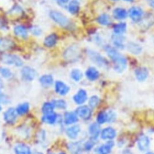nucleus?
Returning <instances> with one entry per match:
<instances>
[{
  "label": "nucleus",
  "instance_id": "30",
  "mask_svg": "<svg viewBox=\"0 0 154 154\" xmlns=\"http://www.w3.org/2000/svg\"><path fill=\"white\" fill-rule=\"evenodd\" d=\"M57 119V114L54 112L48 114H44V116L42 117V120L43 122L48 124H53L55 122Z\"/></svg>",
  "mask_w": 154,
  "mask_h": 154
},
{
  "label": "nucleus",
  "instance_id": "22",
  "mask_svg": "<svg viewBox=\"0 0 154 154\" xmlns=\"http://www.w3.org/2000/svg\"><path fill=\"white\" fill-rule=\"evenodd\" d=\"M78 121V117L76 112H67L64 114V122L66 125H71Z\"/></svg>",
  "mask_w": 154,
  "mask_h": 154
},
{
  "label": "nucleus",
  "instance_id": "37",
  "mask_svg": "<svg viewBox=\"0 0 154 154\" xmlns=\"http://www.w3.org/2000/svg\"><path fill=\"white\" fill-rule=\"evenodd\" d=\"M99 100H100V99L98 96H97L96 95L92 96L91 97H90V98L89 99V100H88L89 107L91 108H95L99 104Z\"/></svg>",
  "mask_w": 154,
  "mask_h": 154
},
{
  "label": "nucleus",
  "instance_id": "2",
  "mask_svg": "<svg viewBox=\"0 0 154 154\" xmlns=\"http://www.w3.org/2000/svg\"><path fill=\"white\" fill-rule=\"evenodd\" d=\"M49 16L54 22H55L61 27L67 28L70 25L69 19L64 14L59 11H50Z\"/></svg>",
  "mask_w": 154,
  "mask_h": 154
},
{
  "label": "nucleus",
  "instance_id": "31",
  "mask_svg": "<svg viewBox=\"0 0 154 154\" xmlns=\"http://www.w3.org/2000/svg\"><path fill=\"white\" fill-rule=\"evenodd\" d=\"M97 22L102 25H108L111 23V19L107 14H102L97 18Z\"/></svg>",
  "mask_w": 154,
  "mask_h": 154
},
{
  "label": "nucleus",
  "instance_id": "5",
  "mask_svg": "<svg viewBox=\"0 0 154 154\" xmlns=\"http://www.w3.org/2000/svg\"><path fill=\"white\" fill-rule=\"evenodd\" d=\"M88 55L90 60L98 66L103 67L106 65V60L99 53L93 50H89L88 51Z\"/></svg>",
  "mask_w": 154,
  "mask_h": 154
},
{
  "label": "nucleus",
  "instance_id": "11",
  "mask_svg": "<svg viewBox=\"0 0 154 154\" xmlns=\"http://www.w3.org/2000/svg\"><path fill=\"white\" fill-rule=\"evenodd\" d=\"M87 99V91L82 88L79 89L77 93L73 96V101L78 105L84 103Z\"/></svg>",
  "mask_w": 154,
  "mask_h": 154
},
{
  "label": "nucleus",
  "instance_id": "23",
  "mask_svg": "<svg viewBox=\"0 0 154 154\" xmlns=\"http://www.w3.org/2000/svg\"><path fill=\"white\" fill-rule=\"evenodd\" d=\"M80 132V127L78 125H73L66 129L67 135L71 139H75L79 132Z\"/></svg>",
  "mask_w": 154,
  "mask_h": 154
},
{
  "label": "nucleus",
  "instance_id": "13",
  "mask_svg": "<svg viewBox=\"0 0 154 154\" xmlns=\"http://www.w3.org/2000/svg\"><path fill=\"white\" fill-rule=\"evenodd\" d=\"M39 82L45 87H49L53 85L54 82V77L51 74H44L39 78Z\"/></svg>",
  "mask_w": 154,
  "mask_h": 154
},
{
  "label": "nucleus",
  "instance_id": "45",
  "mask_svg": "<svg viewBox=\"0 0 154 154\" xmlns=\"http://www.w3.org/2000/svg\"><path fill=\"white\" fill-rule=\"evenodd\" d=\"M33 154H42V153H40V152H36V153L35 152V153H33Z\"/></svg>",
  "mask_w": 154,
  "mask_h": 154
},
{
  "label": "nucleus",
  "instance_id": "8",
  "mask_svg": "<svg viewBox=\"0 0 154 154\" xmlns=\"http://www.w3.org/2000/svg\"><path fill=\"white\" fill-rule=\"evenodd\" d=\"M75 112L77 116L84 120H88L91 116V110L90 108L87 105L79 106L76 109Z\"/></svg>",
  "mask_w": 154,
  "mask_h": 154
},
{
  "label": "nucleus",
  "instance_id": "28",
  "mask_svg": "<svg viewBox=\"0 0 154 154\" xmlns=\"http://www.w3.org/2000/svg\"><path fill=\"white\" fill-rule=\"evenodd\" d=\"M70 78L75 82H79L83 77V73L81 70L77 68L72 69L70 72Z\"/></svg>",
  "mask_w": 154,
  "mask_h": 154
},
{
  "label": "nucleus",
  "instance_id": "48",
  "mask_svg": "<svg viewBox=\"0 0 154 154\" xmlns=\"http://www.w3.org/2000/svg\"><path fill=\"white\" fill-rule=\"evenodd\" d=\"M1 110V106H0V111Z\"/></svg>",
  "mask_w": 154,
  "mask_h": 154
},
{
  "label": "nucleus",
  "instance_id": "20",
  "mask_svg": "<svg viewBox=\"0 0 154 154\" xmlns=\"http://www.w3.org/2000/svg\"><path fill=\"white\" fill-rule=\"evenodd\" d=\"M14 35L22 38H26L28 36V32L26 28L23 25H16L13 28Z\"/></svg>",
  "mask_w": 154,
  "mask_h": 154
},
{
  "label": "nucleus",
  "instance_id": "15",
  "mask_svg": "<svg viewBox=\"0 0 154 154\" xmlns=\"http://www.w3.org/2000/svg\"><path fill=\"white\" fill-rule=\"evenodd\" d=\"M85 75L87 79L91 81H94L97 79L99 77V72L94 67H89L85 72Z\"/></svg>",
  "mask_w": 154,
  "mask_h": 154
},
{
  "label": "nucleus",
  "instance_id": "46",
  "mask_svg": "<svg viewBox=\"0 0 154 154\" xmlns=\"http://www.w3.org/2000/svg\"><path fill=\"white\" fill-rule=\"evenodd\" d=\"M123 1H128V2H131V1H132L133 0H123Z\"/></svg>",
  "mask_w": 154,
  "mask_h": 154
},
{
  "label": "nucleus",
  "instance_id": "40",
  "mask_svg": "<svg viewBox=\"0 0 154 154\" xmlns=\"http://www.w3.org/2000/svg\"><path fill=\"white\" fill-rule=\"evenodd\" d=\"M108 112V122H114L116 119V114L112 111H109V112Z\"/></svg>",
  "mask_w": 154,
  "mask_h": 154
},
{
  "label": "nucleus",
  "instance_id": "39",
  "mask_svg": "<svg viewBox=\"0 0 154 154\" xmlns=\"http://www.w3.org/2000/svg\"><path fill=\"white\" fill-rule=\"evenodd\" d=\"M94 140H95L91 139V140L88 141L87 142L85 143V146H84V147H85V149L86 150H90L91 148H93V147L94 146Z\"/></svg>",
  "mask_w": 154,
  "mask_h": 154
},
{
  "label": "nucleus",
  "instance_id": "17",
  "mask_svg": "<svg viewBox=\"0 0 154 154\" xmlns=\"http://www.w3.org/2000/svg\"><path fill=\"white\" fill-rule=\"evenodd\" d=\"M114 146V141L112 140H109L105 144L99 147L97 149V153L99 154H109Z\"/></svg>",
  "mask_w": 154,
  "mask_h": 154
},
{
  "label": "nucleus",
  "instance_id": "25",
  "mask_svg": "<svg viewBox=\"0 0 154 154\" xmlns=\"http://www.w3.org/2000/svg\"><path fill=\"white\" fill-rule=\"evenodd\" d=\"M127 49L129 52L135 55L140 54L142 51L141 46L134 42H129L127 45Z\"/></svg>",
  "mask_w": 154,
  "mask_h": 154
},
{
  "label": "nucleus",
  "instance_id": "27",
  "mask_svg": "<svg viewBox=\"0 0 154 154\" xmlns=\"http://www.w3.org/2000/svg\"><path fill=\"white\" fill-rule=\"evenodd\" d=\"M125 38L121 35L116 34L112 37L113 45L119 49H123L125 47L124 45Z\"/></svg>",
  "mask_w": 154,
  "mask_h": 154
},
{
  "label": "nucleus",
  "instance_id": "36",
  "mask_svg": "<svg viewBox=\"0 0 154 154\" xmlns=\"http://www.w3.org/2000/svg\"><path fill=\"white\" fill-rule=\"evenodd\" d=\"M52 103L54 108L60 109H65L67 107V103L66 101L63 99H56L52 101Z\"/></svg>",
  "mask_w": 154,
  "mask_h": 154
},
{
  "label": "nucleus",
  "instance_id": "9",
  "mask_svg": "<svg viewBox=\"0 0 154 154\" xmlns=\"http://www.w3.org/2000/svg\"><path fill=\"white\" fill-rule=\"evenodd\" d=\"M116 136V131L112 127H106L100 132V137L102 140H112Z\"/></svg>",
  "mask_w": 154,
  "mask_h": 154
},
{
  "label": "nucleus",
  "instance_id": "35",
  "mask_svg": "<svg viewBox=\"0 0 154 154\" xmlns=\"http://www.w3.org/2000/svg\"><path fill=\"white\" fill-rule=\"evenodd\" d=\"M54 106L52 102H45L42 106V111L44 114H48L54 112Z\"/></svg>",
  "mask_w": 154,
  "mask_h": 154
},
{
  "label": "nucleus",
  "instance_id": "32",
  "mask_svg": "<svg viewBox=\"0 0 154 154\" xmlns=\"http://www.w3.org/2000/svg\"><path fill=\"white\" fill-rule=\"evenodd\" d=\"M108 120V112H105V111H102L100 112L97 116L96 120L97 123L99 125L103 124L105 122H107Z\"/></svg>",
  "mask_w": 154,
  "mask_h": 154
},
{
  "label": "nucleus",
  "instance_id": "14",
  "mask_svg": "<svg viewBox=\"0 0 154 154\" xmlns=\"http://www.w3.org/2000/svg\"><path fill=\"white\" fill-rule=\"evenodd\" d=\"M58 42V35L55 33H51L48 35L43 40L45 46L47 48H52L55 46Z\"/></svg>",
  "mask_w": 154,
  "mask_h": 154
},
{
  "label": "nucleus",
  "instance_id": "38",
  "mask_svg": "<svg viewBox=\"0 0 154 154\" xmlns=\"http://www.w3.org/2000/svg\"><path fill=\"white\" fill-rule=\"evenodd\" d=\"M30 31L32 35L35 36H39L42 34V29L38 26H32L30 29Z\"/></svg>",
  "mask_w": 154,
  "mask_h": 154
},
{
  "label": "nucleus",
  "instance_id": "42",
  "mask_svg": "<svg viewBox=\"0 0 154 154\" xmlns=\"http://www.w3.org/2000/svg\"><path fill=\"white\" fill-rule=\"evenodd\" d=\"M58 3L62 4H67V3L70 1V0H56Z\"/></svg>",
  "mask_w": 154,
  "mask_h": 154
},
{
  "label": "nucleus",
  "instance_id": "18",
  "mask_svg": "<svg viewBox=\"0 0 154 154\" xmlns=\"http://www.w3.org/2000/svg\"><path fill=\"white\" fill-rule=\"evenodd\" d=\"M80 9V4L78 0H70L67 4V10L72 14H77Z\"/></svg>",
  "mask_w": 154,
  "mask_h": 154
},
{
  "label": "nucleus",
  "instance_id": "16",
  "mask_svg": "<svg viewBox=\"0 0 154 154\" xmlns=\"http://www.w3.org/2000/svg\"><path fill=\"white\" fill-rule=\"evenodd\" d=\"M149 75L148 70L146 67H140L137 68L135 71V75L137 79L140 82L145 81Z\"/></svg>",
  "mask_w": 154,
  "mask_h": 154
},
{
  "label": "nucleus",
  "instance_id": "12",
  "mask_svg": "<svg viewBox=\"0 0 154 154\" xmlns=\"http://www.w3.org/2000/svg\"><path fill=\"white\" fill-rule=\"evenodd\" d=\"M17 111L13 108H10L4 112V118L6 122L10 124H13L15 122L17 118Z\"/></svg>",
  "mask_w": 154,
  "mask_h": 154
},
{
  "label": "nucleus",
  "instance_id": "47",
  "mask_svg": "<svg viewBox=\"0 0 154 154\" xmlns=\"http://www.w3.org/2000/svg\"><path fill=\"white\" fill-rule=\"evenodd\" d=\"M59 154H65L64 153H59Z\"/></svg>",
  "mask_w": 154,
  "mask_h": 154
},
{
  "label": "nucleus",
  "instance_id": "29",
  "mask_svg": "<svg viewBox=\"0 0 154 154\" xmlns=\"http://www.w3.org/2000/svg\"><path fill=\"white\" fill-rule=\"evenodd\" d=\"M126 23L125 22H120L116 24L113 27V31L117 35H121L126 31Z\"/></svg>",
  "mask_w": 154,
  "mask_h": 154
},
{
  "label": "nucleus",
  "instance_id": "6",
  "mask_svg": "<svg viewBox=\"0 0 154 154\" xmlns=\"http://www.w3.org/2000/svg\"><path fill=\"white\" fill-rule=\"evenodd\" d=\"M128 14L130 18L135 22H140L143 16V10L138 7H132L128 11Z\"/></svg>",
  "mask_w": 154,
  "mask_h": 154
},
{
  "label": "nucleus",
  "instance_id": "3",
  "mask_svg": "<svg viewBox=\"0 0 154 154\" xmlns=\"http://www.w3.org/2000/svg\"><path fill=\"white\" fill-rule=\"evenodd\" d=\"M0 60L3 64L8 66L22 67L23 64V61L22 59L15 54H4L1 56Z\"/></svg>",
  "mask_w": 154,
  "mask_h": 154
},
{
  "label": "nucleus",
  "instance_id": "49",
  "mask_svg": "<svg viewBox=\"0 0 154 154\" xmlns=\"http://www.w3.org/2000/svg\"><path fill=\"white\" fill-rule=\"evenodd\" d=\"M152 1H154V0H152Z\"/></svg>",
  "mask_w": 154,
  "mask_h": 154
},
{
  "label": "nucleus",
  "instance_id": "43",
  "mask_svg": "<svg viewBox=\"0 0 154 154\" xmlns=\"http://www.w3.org/2000/svg\"><path fill=\"white\" fill-rule=\"evenodd\" d=\"M150 5L153 8H154V1H152V2L150 3Z\"/></svg>",
  "mask_w": 154,
  "mask_h": 154
},
{
  "label": "nucleus",
  "instance_id": "41",
  "mask_svg": "<svg viewBox=\"0 0 154 154\" xmlns=\"http://www.w3.org/2000/svg\"><path fill=\"white\" fill-rule=\"evenodd\" d=\"M8 99L7 97L1 92H0V103H8Z\"/></svg>",
  "mask_w": 154,
  "mask_h": 154
},
{
  "label": "nucleus",
  "instance_id": "33",
  "mask_svg": "<svg viewBox=\"0 0 154 154\" xmlns=\"http://www.w3.org/2000/svg\"><path fill=\"white\" fill-rule=\"evenodd\" d=\"M17 113L19 115H23L26 113L29 110V104L26 102L21 103L17 106L16 109Z\"/></svg>",
  "mask_w": 154,
  "mask_h": 154
},
{
  "label": "nucleus",
  "instance_id": "44",
  "mask_svg": "<svg viewBox=\"0 0 154 154\" xmlns=\"http://www.w3.org/2000/svg\"><path fill=\"white\" fill-rule=\"evenodd\" d=\"M146 154H154V152H148Z\"/></svg>",
  "mask_w": 154,
  "mask_h": 154
},
{
  "label": "nucleus",
  "instance_id": "19",
  "mask_svg": "<svg viewBox=\"0 0 154 154\" xmlns=\"http://www.w3.org/2000/svg\"><path fill=\"white\" fill-rule=\"evenodd\" d=\"M100 126L97 123H93L91 124L88 128V132L91 139L96 140L100 134Z\"/></svg>",
  "mask_w": 154,
  "mask_h": 154
},
{
  "label": "nucleus",
  "instance_id": "50",
  "mask_svg": "<svg viewBox=\"0 0 154 154\" xmlns=\"http://www.w3.org/2000/svg\"><path fill=\"white\" fill-rule=\"evenodd\" d=\"M114 1H117V0H114Z\"/></svg>",
  "mask_w": 154,
  "mask_h": 154
},
{
  "label": "nucleus",
  "instance_id": "21",
  "mask_svg": "<svg viewBox=\"0 0 154 154\" xmlns=\"http://www.w3.org/2000/svg\"><path fill=\"white\" fill-rule=\"evenodd\" d=\"M13 45V41L8 38L0 37V52L9 50Z\"/></svg>",
  "mask_w": 154,
  "mask_h": 154
},
{
  "label": "nucleus",
  "instance_id": "7",
  "mask_svg": "<svg viewBox=\"0 0 154 154\" xmlns=\"http://www.w3.org/2000/svg\"><path fill=\"white\" fill-rule=\"evenodd\" d=\"M55 91L61 96L66 95L70 91L69 86L62 81L57 80L54 82Z\"/></svg>",
  "mask_w": 154,
  "mask_h": 154
},
{
  "label": "nucleus",
  "instance_id": "1",
  "mask_svg": "<svg viewBox=\"0 0 154 154\" xmlns=\"http://www.w3.org/2000/svg\"><path fill=\"white\" fill-rule=\"evenodd\" d=\"M108 56L113 63L114 70L117 73L123 72L126 68L127 61L126 58L116 49L107 46L105 48Z\"/></svg>",
  "mask_w": 154,
  "mask_h": 154
},
{
  "label": "nucleus",
  "instance_id": "4",
  "mask_svg": "<svg viewBox=\"0 0 154 154\" xmlns=\"http://www.w3.org/2000/svg\"><path fill=\"white\" fill-rule=\"evenodd\" d=\"M20 76L22 79L25 81H31L37 76V72L35 69L32 67L25 66L20 70Z\"/></svg>",
  "mask_w": 154,
  "mask_h": 154
},
{
  "label": "nucleus",
  "instance_id": "10",
  "mask_svg": "<svg viewBox=\"0 0 154 154\" xmlns=\"http://www.w3.org/2000/svg\"><path fill=\"white\" fill-rule=\"evenodd\" d=\"M150 144V138L146 135L141 136L137 141V146L140 150L142 152L147 151Z\"/></svg>",
  "mask_w": 154,
  "mask_h": 154
},
{
  "label": "nucleus",
  "instance_id": "34",
  "mask_svg": "<svg viewBox=\"0 0 154 154\" xmlns=\"http://www.w3.org/2000/svg\"><path fill=\"white\" fill-rule=\"evenodd\" d=\"M0 75L4 78L9 79L12 76L13 73L8 67H0Z\"/></svg>",
  "mask_w": 154,
  "mask_h": 154
},
{
  "label": "nucleus",
  "instance_id": "26",
  "mask_svg": "<svg viewBox=\"0 0 154 154\" xmlns=\"http://www.w3.org/2000/svg\"><path fill=\"white\" fill-rule=\"evenodd\" d=\"M15 154H31V150L29 147L24 144H17L14 147Z\"/></svg>",
  "mask_w": 154,
  "mask_h": 154
},
{
  "label": "nucleus",
  "instance_id": "24",
  "mask_svg": "<svg viewBox=\"0 0 154 154\" xmlns=\"http://www.w3.org/2000/svg\"><path fill=\"white\" fill-rule=\"evenodd\" d=\"M112 14L115 19L118 20H122L127 17L128 12L124 8H116L113 10Z\"/></svg>",
  "mask_w": 154,
  "mask_h": 154
}]
</instances>
